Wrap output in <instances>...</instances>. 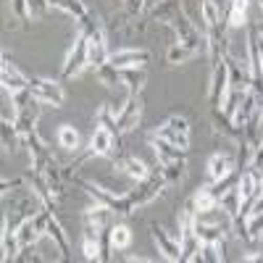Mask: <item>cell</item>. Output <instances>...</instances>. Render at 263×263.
<instances>
[{"label": "cell", "instance_id": "cell-1", "mask_svg": "<svg viewBox=\"0 0 263 263\" xmlns=\"http://www.w3.org/2000/svg\"><path fill=\"white\" fill-rule=\"evenodd\" d=\"M95 24H100V18L95 13H90V18H84L79 24V32L71 42L69 53H66V61H63V71H61L63 79H71V77H77L87 69V40H90V32H92Z\"/></svg>", "mask_w": 263, "mask_h": 263}, {"label": "cell", "instance_id": "cell-2", "mask_svg": "<svg viewBox=\"0 0 263 263\" xmlns=\"http://www.w3.org/2000/svg\"><path fill=\"white\" fill-rule=\"evenodd\" d=\"M77 184L90 195V197H95V200L100 203V205H108L114 213H119V216H132L137 208L132 205V200H129V195H119L116 190H108V187H103V184H95V182H87V179H79L77 177Z\"/></svg>", "mask_w": 263, "mask_h": 263}, {"label": "cell", "instance_id": "cell-3", "mask_svg": "<svg viewBox=\"0 0 263 263\" xmlns=\"http://www.w3.org/2000/svg\"><path fill=\"white\" fill-rule=\"evenodd\" d=\"M227 92H229V69H227V53H224V58H218L216 63H211V87H208L211 111L224 108Z\"/></svg>", "mask_w": 263, "mask_h": 263}, {"label": "cell", "instance_id": "cell-4", "mask_svg": "<svg viewBox=\"0 0 263 263\" xmlns=\"http://www.w3.org/2000/svg\"><path fill=\"white\" fill-rule=\"evenodd\" d=\"M166 187H168V182L163 177V171H153L147 179L137 182V187L129 192V200H132V205H135V208H142V205L156 200L158 195H163Z\"/></svg>", "mask_w": 263, "mask_h": 263}, {"label": "cell", "instance_id": "cell-5", "mask_svg": "<svg viewBox=\"0 0 263 263\" xmlns=\"http://www.w3.org/2000/svg\"><path fill=\"white\" fill-rule=\"evenodd\" d=\"M116 114V126L119 135H126V132H135L140 119H142V95H126L121 105H111Z\"/></svg>", "mask_w": 263, "mask_h": 263}, {"label": "cell", "instance_id": "cell-6", "mask_svg": "<svg viewBox=\"0 0 263 263\" xmlns=\"http://www.w3.org/2000/svg\"><path fill=\"white\" fill-rule=\"evenodd\" d=\"M111 58V50H108V37L103 24H95L90 32V40H87V69H100V66L108 63Z\"/></svg>", "mask_w": 263, "mask_h": 263}, {"label": "cell", "instance_id": "cell-7", "mask_svg": "<svg viewBox=\"0 0 263 263\" xmlns=\"http://www.w3.org/2000/svg\"><path fill=\"white\" fill-rule=\"evenodd\" d=\"M248 66H250V90L263 103V61L258 53V32L255 27L248 34Z\"/></svg>", "mask_w": 263, "mask_h": 263}, {"label": "cell", "instance_id": "cell-8", "mask_svg": "<svg viewBox=\"0 0 263 263\" xmlns=\"http://www.w3.org/2000/svg\"><path fill=\"white\" fill-rule=\"evenodd\" d=\"M29 92H32L34 100L45 103V105H53V108H61L63 100H66L63 87L58 82H53V79H42V77L29 79Z\"/></svg>", "mask_w": 263, "mask_h": 263}, {"label": "cell", "instance_id": "cell-9", "mask_svg": "<svg viewBox=\"0 0 263 263\" xmlns=\"http://www.w3.org/2000/svg\"><path fill=\"white\" fill-rule=\"evenodd\" d=\"M0 82H3V90H6L8 95H16V92L29 90V77L11 61L8 53H3V63H0Z\"/></svg>", "mask_w": 263, "mask_h": 263}, {"label": "cell", "instance_id": "cell-10", "mask_svg": "<svg viewBox=\"0 0 263 263\" xmlns=\"http://www.w3.org/2000/svg\"><path fill=\"white\" fill-rule=\"evenodd\" d=\"M150 237H153L158 253L166 260H182V242H179V237H171L161 224H150Z\"/></svg>", "mask_w": 263, "mask_h": 263}, {"label": "cell", "instance_id": "cell-11", "mask_svg": "<svg viewBox=\"0 0 263 263\" xmlns=\"http://www.w3.org/2000/svg\"><path fill=\"white\" fill-rule=\"evenodd\" d=\"M116 142H119V137L114 135V132L98 124V126H95V132H92V140H90V156H100V158H119V156H116Z\"/></svg>", "mask_w": 263, "mask_h": 263}, {"label": "cell", "instance_id": "cell-12", "mask_svg": "<svg viewBox=\"0 0 263 263\" xmlns=\"http://www.w3.org/2000/svg\"><path fill=\"white\" fill-rule=\"evenodd\" d=\"M27 184H29V190L40 197V203H42V208H48V211H55V203H58V195L53 192V187L48 184V179L45 177H42V174L40 171H29L27 174Z\"/></svg>", "mask_w": 263, "mask_h": 263}, {"label": "cell", "instance_id": "cell-13", "mask_svg": "<svg viewBox=\"0 0 263 263\" xmlns=\"http://www.w3.org/2000/svg\"><path fill=\"white\" fill-rule=\"evenodd\" d=\"M150 61V53L142 50V48H121L116 53H111V58H108V63L116 66V69H140V66H145Z\"/></svg>", "mask_w": 263, "mask_h": 263}, {"label": "cell", "instance_id": "cell-14", "mask_svg": "<svg viewBox=\"0 0 263 263\" xmlns=\"http://www.w3.org/2000/svg\"><path fill=\"white\" fill-rule=\"evenodd\" d=\"M227 69H229V90L232 92H248L250 90V66L239 63L227 50Z\"/></svg>", "mask_w": 263, "mask_h": 263}, {"label": "cell", "instance_id": "cell-15", "mask_svg": "<svg viewBox=\"0 0 263 263\" xmlns=\"http://www.w3.org/2000/svg\"><path fill=\"white\" fill-rule=\"evenodd\" d=\"M232 168H234V161L229 156H224V153H213V156L208 158V184L224 182L232 174Z\"/></svg>", "mask_w": 263, "mask_h": 263}, {"label": "cell", "instance_id": "cell-16", "mask_svg": "<svg viewBox=\"0 0 263 263\" xmlns=\"http://www.w3.org/2000/svg\"><path fill=\"white\" fill-rule=\"evenodd\" d=\"M116 168H121V171L126 174V177L137 179V182L147 179L150 174H153V168H147V163H145V161H140L137 156H119V158H116Z\"/></svg>", "mask_w": 263, "mask_h": 263}, {"label": "cell", "instance_id": "cell-17", "mask_svg": "<svg viewBox=\"0 0 263 263\" xmlns=\"http://www.w3.org/2000/svg\"><path fill=\"white\" fill-rule=\"evenodd\" d=\"M111 216H114L111 208L98 203L95 208H87V211H84L82 221H84V227H90V229H95V232H103L105 227H111Z\"/></svg>", "mask_w": 263, "mask_h": 263}, {"label": "cell", "instance_id": "cell-18", "mask_svg": "<svg viewBox=\"0 0 263 263\" xmlns=\"http://www.w3.org/2000/svg\"><path fill=\"white\" fill-rule=\"evenodd\" d=\"M150 137H158V140H163V142H168V145H174V147H179V150H190V135H182V132H177L174 126H168L166 121L161 124V126H156L150 132Z\"/></svg>", "mask_w": 263, "mask_h": 263}, {"label": "cell", "instance_id": "cell-19", "mask_svg": "<svg viewBox=\"0 0 263 263\" xmlns=\"http://www.w3.org/2000/svg\"><path fill=\"white\" fill-rule=\"evenodd\" d=\"M48 237L53 239L55 248H58V258L69 260L71 258V245H69V237H66V232H63V227H61V221L55 216H50V221H48Z\"/></svg>", "mask_w": 263, "mask_h": 263}, {"label": "cell", "instance_id": "cell-20", "mask_svg": "<svg viewBox=\"0 0 263 263\" xmlns=\"http://www.w3.org/2000/svg\"><path fill=\"white\" fill-rule=\"evenodd\" d=\"M147 142L153 145V150H156V158H158V163H161V166L174 163V161H182V158L187 156L184 150L174 147V145H168V142H163V140H158V137H150V135H147Z\"/></svg>", "mask_w": 263, "mask_h": 263}, {"label": "cell", "instance_id": "cell-21", "mask_svg": "<svg viewBox=\"0 0 263 263\" xmlns=\"http://www.w3.org/2000/svg\"><path fill=\"white\" fill-rule=\"evenodd\" d=\"M100 234L103 232H95L90 227H84V232H82V253H84L87 260H103L105 253L100 248Z\"/></svg>", "mask_w": 263, "mask_h": 263}, {"label": "cell", "instance_id": "cell-22", "mask_svg": "<svg viewBox=\"0 0 263 263\" xmlns=\"http://www.w3.org/2000/svg\"><path fill=\"white\" fill-rule=\"evenodd\" d=\"M0 135H3V153H13L21 145V135H18V129H16V119H8V111H3Z\"/></svg>", "mask_w": 263, "mask_h": 263}, {"label": "cell", "instance_id": "cell-23", "mask_svg": "<svg viewBox=\"0 0 263 263\" xmlns=\"http://www.w3.org/2000/svg\"><path fill=\"white\" fill-rule=\"evenodd\" d=\"M48 3L53 6V8H61L63 13H69L77 24H82L84 18H90V8L84 6V0H48Z\"/></svg>", "mask_w": 263, "mask_h": 263}, {"label": "cell", "instance_id": "cell-24", "mask_svg": "<svg viewBox=\"0 0 263 263\" xmlns=\"http://www.w3.org/2000/svg\"><path fill=\"white\" fill-rule=\"evenodd\" d=\"M248 6L250 0H229V8H227V24L232 29H242L248 27Z\"/></svg>", "mask_w": 263, "mask_h": 263}, {"label": "cell", "instance_id": "cell-25", "mask_svg": "<svg viewBox=\"0 0 263 263\" xmlns=\"http://www.w3.org/2000/svg\"><path fill=\"white\" fill-rule=\"evenodd\" d=\"M145 82H147L145 66H140V69H121V84H126L129 95H142Z\"/></svg>", "mask_w": 263, "mask_h": 263}, {"label": "cell", "instance_id": "cell-26", "mask_svg": "<svg viewBox=\"0 0 263 263\" xmlns=\"http://www.w3.org/2000/svg\"><path fill=\"white\" fill-rule=\"evenodd\" d=\"M8 11H11L13 21H18V24H21V29H32L34 13L29 8V0H8Z\"/></svg>", "mask_w": 263, "mask_h": 263}, {"label": "cell", "instance_id": "cell-27", "mask_svg": "<svg viewBox=\"0 0 263 263\" xmlns=\"http://www.w3.org/2000/svg\"><path fill=\"white\" fill-rule=\"evenodd\" d=\"M190 208L195 211V213H208V211H213V208H218V200H216V195H213V190L205 184V187H200L195 195H192V203H190Z\"/></svg>", "mask_w": 263, "mask_h": 263}, {"label": "cell", "instance_id": "cell-28", "mask_svg": "<svg viewBox=\"0 0 263 263\" xmlns=\"http://www.w3.org/2000/svg\"><path fill=\"white\" fill-rule=\"evenodd\" d=\"M179 13V0H161L158 6L150 8V21H158V24H168V21Z\"/></svg>", "mask_w": 263, "mask_h": 263}, {"label": "cell", "instance_id": "cell-29", "mask_svg": "<svg viewBox=\"0 0 263 263\" xmlns=\"http://www.w3.org/2000/svg\"><path fill=\"white\" fill-rule=\"evenodd\" d=\"M195 55H200V50H195V48H190V45H182V42H174V45L168 48V53H166V61H168L171 66H179V63L192 61Z\"/></svg>", "mask_w": 263, "mask_h": 263}, {"label": "cell", "instance_id": "cell-30", "mask_svg": "<svg viewBox=\"0 0 263 263\" xmlns=\"http://www.w3.org/2000/svg\"><path fill=\"white\" fill-rule=\"evenodd\" d=\"M58 145L63 147V150H79V145H82V137H79V132L71 126V124H61L58 126Z\"/></svg>", "mask_w": 263, "mask_h": 263}, {"label": "cell", "instance_id": "cell-31", "mask_svg": "<svg viewBox=\"0 0 263 263\" xmlns=\"http://www.w3.org/2000/svg\"><path fill=\"white\" fill-rule=\"evenodd\" d=\"M237 179H239V177H237ZM218 205H221L232 218H237V216H239V184H237V182H234V184L221 195V197H218Z\"/></svg>", "mask_w": 263, "mask_h": 263}, {"label": "cell", "instance_id": "cell-32", "mask_svg": "<svg viewBox=\"0 0 263 263\" xmlns=\"http://www.w3.org/2000/svg\"><path fill=\"white\" fill-rule=\"evenodd\" d=\"M108 242H111L114 250H124V248H129V242H132V232H129V227H126V224H116V227H111V229H108Z\"/></svg>", "mask_w": 263, "mask_h": 263}, {"label": "cell", "instance_id": "cell-33", "mask_svg": "<svg viewBox=\"0 0 263 263\" xmlns=\"http://www.w3.org/2000/svg\"><path fill=\"white\" fill-rule=\"evenodd\" d=\"M161 171H163V177H166L168 184H179V182H184V177H187V161L182 158V161L166 163V166H161Z\"/></svg>", "mask_w": 263, "mask_h": 263}, {"label": "cell", "instance_id": "cell-34", "mask_svg": "<svg viewBox=\"0 0 263 263\" xmlns=\"http://www.w3.org/2000/svg\"><path fill=\"white\" fill-rule=\"evenodd\" d=\"M95 74H98V79L108 87V90H116V87L121 84V71L116 69V66H111V63H105V66H100V69H95Z\"/></svg>", "mask_w": 263, "mask_h": 263}, {"label": "cell", "instance_id": "cell-35", "mask_svg": "<svg viewBox=\"0 0 263 263\" xmlns=\"http://www.w3.org/2000/svg\"><path fill=\"white\" fill-rule=\"evenodd\" d=\"M248 171L255 177V182L263 187V145L255 150V156L250 158V163H248Z\"/></svg>", "mask_w": 263, "mask_h": 263}, {"label": "cell", "instance_id": "cell-36", "mask_svg": "<svg viewBox=\"0 0 263 263\" xmlns=\"http://www.w3.org/2000/svg\"><path fill=\"white\" fill-rule=\"evenodd\" d=\"M16 263H29V260H40V255H37V245H27V248H21L18 253H16V258H13Z\"/></svg>", "mask_w": 263, "mask_h": 263}, {"label": "cell", "instance_id": "cell-37", "mask_svg": "<svg viewBox=\"0 0 263 263\" xmlns=\"http://www.w3.org/2000/svg\"><path fill=\"white\" fill-rule=\"evenodd\" d=\"M121 6L126 16H137L140 11H145V0H121Z\"/></svg>", "mask_w": 263, "mask_h": 263}, {"label": "cell", "instance_id": "cell-38", "mask_svg": "<svg viewBox=\"0 0 263 263\" xmlns=\"http://www.w3.org/2000/svg\"><path fill=\"white\" fill-rule=\"evenodd\" d=\"M166 124H168V126H174L177 132H182V135H190V121H187L184 116H168V119H166Z\"/></svg>", "mask_w": 263, "mask_h": 263}, {"label": "cell", "instance_id": "cell-39", "mask_svg": "<svg viewBox=\"0 0 263 263\" xmlns=\"http://www.w3.org/2000/svg\"><path fill=\"white\" fill-rule=\"evenodd\" d=\"M48 0H29V8H32V13H34V18H40V16H45L48 13Z\"/></svg>", "mask_w": 263, "mask_h": 263}, {"label": "cell", "instance_id": "cell-40", "mask_svg": "<svg viewBox=\"0 0 263 263\" xmlns=\"http://www.w3.org/2000/svg\"><path fill=\"white\" fill-rule=\"evenodd\" d=\"M260 211H263V192H260V195L255 197V203H253V208H250V211H248L245 216H250V213H260Z\"/></svg>", "mask_w": 263, "mask_h": 263}, {"label": "cell", "instance_id": "cell-41", "mask_svg": "<svg viewBox=\"0 0 263 263\" xmlns=\"http://www.w3.org/2000/svg\"><path fill=\"white\" fill-rule=\"evenodd\" d=\"M242 260H245V263H250V260H263V253H258V250L245 253V255H242Z\"/></svg>", "mask_w": 263, "mask_h": 263}, {"label": "cell", "instance_id": "cell-42", "mask_svg": "<svg viewBox=\"0 0 263 263\" xmlns=\"http://www.w3.org/2000/svg\"><path fill=\"white\" fill-rule=\"evenodd\" d=\"M258 8H260V16H263V0H258Z\"/></svg>", "mask_w": 263, "mask_h": 263}]
</instances>
